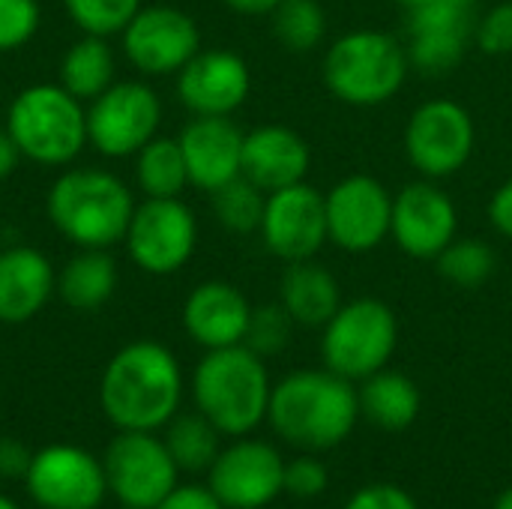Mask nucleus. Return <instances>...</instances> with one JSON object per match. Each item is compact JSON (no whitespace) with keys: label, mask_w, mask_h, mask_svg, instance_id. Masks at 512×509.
Listing matches in <instances>:
<instances>
[{"label":"nucleus","mask_w":512,"mask_h":509,"mask_svg":"<svg viewBox=\"0 0 512 509\" xmlns=\"http://www.w3.org/2000/svg\"><path fill=\"white\" fill-rule=\"evenodd\" d=\"M408 48L384 30H351L339 36L324 57L327 90L354 108L390 102L408 81Z\"/></svg>","instance_id":"5"},{"label":"nucleus","mask_w":512,"mask_h":509,"mask_svg":"<svg viewBox=\"0 0 512 509\" xmlns=\"http://www.w3.org/2000/svg\"><path fill=\"white\" fill-rule=\"evenodd\" d=\"M183 369L171 348L153 339L123 345L99 381V405L117 432H159L180 411Z\"/></svg>","instance_id":"1"},{"label":"nucleus","mask_w":512,"mask_h":509,"mask_svg":"<svg viewBox=\"0 0 512 509\" xmlns=\"http://www.w3.org/2000/svg\"><path fill=\"white\" fill-rule=\"evenodd\" d=\"M252 318V303L231 282H201L183 303V330L207 351L243 345Z\"/></svg>","instance_id":"21"},{"label":"nucleus","mask_w":512,"mask_h":509,"mask_svg":"<svg viewBox=\"0 0 512 509\" xmlns=\"http://www.w3.org/2000/svg\"><path fill=\"white\" fill-rule=\"evenodd\" d=\"M327 240L342 252L363 255L390 237L393 195L372 174H348L324 195Z\"/></svg>","instance_id":"14"},{"label":"nucleus","mask_w":512,"mask_h":509,"mask_svg":"<svg viewBox=\"0 0 512 509\" xmlns=\"http://www.w3.org/2000/svg\"><path fill=\"white\" fill-rule=\"evenodd\" d=\"M330 486V474L327 465L321 459H315V453L297 456L291 462H285V492L297 501H312L318 495H324Z\"/></svg>","instance_id":"36"},{"label":"nucleus","mask_w":512,"mask_h":509,"mask_svg":"<svg viewBox=\"0 0 512 509\" xmlns=\"http://www.w3.org/2000/svg\"><path fill=\"white\" fill-rule=\"evenodd\" d=\"M279 303L288 309L297 327H324L342 306V288L336 276L315 258L294 261L282 276Z\"/></svg>","instance_id":"24"},{"label":"nucleus","mask_w":512,"mask_h":509,"mask_svg":"<svg viewBox=\"0 0 512 509\" xmlns=\"http://www.w3.org/2000/svg\"><path fill=\"white\" fill-rule=\"evenodd\" d=\"M405 12H414V9H420V6H426V3H435V0H396Z\"/></svg>","instance_id":"45"},{"label":"nucleus","mask_w":512,"mask_h":509,"mask_svg":"<svg viewBox=\"0 0 512 509\" xmlns=\"http://www.w3.org/2000/svg\"><path fill=\"white\" fill-rule=\"evenodd\" d=\"M123 509H135V507H123Z\"/></svg>","instance_id":"48"},{"label":"nucleus","mask_w":512,"mask_h":509,"mask_svg":"<svg viewBox=\"0 0 512 509\" xmlns=\"http://www.w3.org/2000/svg\"><path fill=\"white\" fill-rule=\"evenodd\" d=\"M117 75V57L105 36H81L75 45L66 48L60 60V81L75 99L93 102L99 93H105L114 84Z\"/></svg>","instance_id":"27"},{"label":"nucleus","mask_w":512,"mask_h":509,"mask_svg":"<svg viewBox=\"0 0 512 509\" xmlns=\"http://www.w3.org/2000/svg\"><path fill=\"white\" fill-rule=\"evenodd\" d=\"M210 195H213V213H216V219H219L222 228H228L234 234H252V231L261 228L267 192L258 189L243 174L234 177L231 183L219 186Z\"/></svg>","instance_id":"32"},{"label":"nucleus","mask_w":512,"mask_h":509,"mask_svg":"<svg viewBox=\"0 0 512 509\" xmlns=\"http://www.w3.org/2000/svg\"><path fill=\"white\" fill-rule=\"evenodd\" d=\"M30 462H33V453L24 441L9 438V435L0 438V480H9V483L21 480L24 483Z\"/></svg>","instance_id":"40"},{"label":"nucleus","mask_w":512,"mask_h":509,"mask_svg":"<svg viewBox=\"0 0 512 509\" xmlns=\"http://www.w3.org/2000/svg\"><path fill=\"white\" fill-rule=\"evenodd\" d=\"M0 509H18V507H15V504H12L9 498H3V495H0Z\"/></svg>","instance_id":"46"},{"label":"nucleus","mask_w":512,"mask_h":509,"mask_svg":"<svg viewBox=\"0 0 512 509\" xmlns=\"http://www.w3.org/2000/svg\"><path fill=\"white\" fill-rule=\"evenodd\" d=\"M474 42L489 57H507L512 54V0L492 6L477 24H474Z\"/></svg>","instance_id":"37"},{"label":"nucleus","mask_w":512,"mask_h":509,"mask_svg":"<svg viewBox=\"0 0 512 509\" xmlns=\"http://www.w3.org/2000/svg\"><path fill=\"white\" fill-rule=\"evenodd\" d=\"M162 123V99L144 81H114L87 105V141L108 159L135 156Z\"/></svg>","instance_id":"10"},{"label":"nucleus","mask_w":512,"mask_h":509,"mask_svg":"<svg viewBox=\"0 0 512 509\" xmlns=\"http://www.w3.org/2000/svg\"><path fill=\"white\" fill-rule=\"evenodd\" d=\"M489 219H492L498 234L512 240V180L495 189V195L489 201Z\"/></svg>","instance_id":"41"},{"label":"nucleus","mask_w":512,"mask_h":509,"mask_svg":"<svg viewBox=\"0 0 512 509\" xmlns=\"http://www.w3.org/2000/svg\"><path fill=\"white\" fill-rule=\"evenodd\" d=\"M456 3H462V6H471V9L477 6V0H456Z\"/></svg>","instance_id":"47"},{"label":"nucleus","mask_w":512,"mask_h":509,"mask_svg":"<svg viewBox=\"0 0 512 509\" xmlns=\"http://www.w3.org/2000/svg\"><path fill=\"white\" fill-rule=\"evenodd\" d=\"M474 144V117L456 99H429L408 117L405 156L426 180L459 174L471 162Z\"/></svg>","instance_id":"9"},{"label":"nucleus","mask_w":512,"mask_h":509,"mask_svg":"<svg viewBox=\"0 0 512 509\" xmlns=\"http://www.w3.org/2000/svg\"><path fill=\"white\" fill-rule=\"evenodd\" d=\"M312 168V150L306 138L282 123H264L243 138V177L267 195L294 183H303Z\"/></svg>","instance_id":"22"},{"label":"nucleus","mask_w":512,"mask_h":509,"mask_svg":"<svg viewBox=\"0 0 512 509\" xmlns=\"http://www.w3.org/2000/svg\"><path fill=\"white\" fill-rule=\"evenodd\" d=\"M243 138L231 117H192L177 135L189 186L201 192H216L243 174Z\"/></svg>","instance_id":"20"},{"label":"nucleus","mask_w":512,"mask_h":509,"mask_svg":"<svg viewBox=\"0 0 512 509\" xmlns=\"http://www.w3.org/2000/svg\"><path fill=\"white\" fill-rule=\"evenodd\" d=\"M345 509H420L417 501L393 486V483H375V486H363L351 495V501L345 504Z\"/></svg>","instance_id":"38"},{"label":"nucleus","mask_w":512,"mask_h":509,"mask_svg":"<svg viewBox=\"0 0 512 509\" xmlns=\"http://www.w3.org/2000/svg\"><path fill=\"white\" fill-rule=\"evenodd\" d=\"M75 27L87 36H114L144 6L141 0H60Z\"/></svg>","instance_id":"33"},{"label":"nucleus","mask_w":512,"mask_h":509,"mask_svg":"<svg viewBox=\"0 0 512 509\" xmlns=\"http://www.w3.org/2000/svg\"><path fill=\"white\" fill-rule=\"evenodd\" d=\"M474 9L456 0H435L408 12V60L423 75H444L465 60L474 39Z\"/></svg>","instance_id":"19"},{"label":"nucleus","mask_w":512,"mask_h":509,"mask_svg":"<svg viewBox=\"0 0 512 509\" xmlns=\"http://www.w3.org/2000/svg\"><path fill=\"white\" fill-rule=\"evenodd\" d=\"M126 60L144 75H177L198 51L201 30L195 18L168 3L141 6L120 33Z\"/></svg>","instance_id":"13"},{"label":"nucleus","mask_w":512,"mask_h":509,"mask_svg":"<svg viewBox=\"0 0 512 509\" xmlns=\"http://www.w3.org/2000/svg\"><path fill=\"white\" fill-rule=\"evenodd\" d=\"M6 132L18 144L21 156L63 168L90 144L87 108L63 84H30L6 108Z\"/></svg>","instance_id":"6"},{"label":"nucleus","mask_w":512,"mask_h":509,"mask_svg":"<svg viewBox=\"0 0 512 509\" xmlns=\"http://www.w3.org/2000/svg\"><path fill=\"white\" fill-rule=\"evenodd\" d=\"M258 231L267 252L288 264L315 258L327 243L324 195L306 180L270 192Z\"/></svg>","instance_id":"16"},{"label":"nucleus","mask_w":512,"mask_h":509,"mask_svg":"<svg viewBox=\"0 0 512 509\" xmlns=\"http://www.w3.org/2000/svg\"><path fill=\"white\" fill-rule=\"evenodd\" d=\"M165 447L174 465L186 474H207L222 453V432L201 414H174L165 426Z\"/></svg>","instance_id":"29"},{"label":"nucleus","mask_w":512,"mask_h":509,"mask_svg":"<svg viewBox=\"0 0 512 509\" xmlns=\"http://www.w3.org/2000/svg\"><path fill=\"white\" fill-rule=\"evenodd\" d=\"M132 264L150 276L180 273L198 246V219L183 198H144L123 234Z\"/></svg>","instance_id":"8"},{"label":"nucleus","mask_w":512,"mask_h":509,"mask_svg":"<svg viewBox=\"0 0 512 509\" xmlns=\"http://www.w3.org/2000/svg\"><path fill=\"white\" fill-rule=\"evenodd\" d=\"M135 183L144 198H180L189 186L186 159L177 138L156 135L135 153Z\"/></svg>","instance_id":"28"},{"label":"nucleus","mask_w":512,"mask_h":509,"mask_svg":"<svg viewBox=\"0 0 512 509\" xmlns=\"http://www.w3.org/2000/svg\"><path fill=\"white\" fill-rule=\"evenodd\" d=\"M21 159H24V156H21L18 144L12 141V135H9L6 129H0V180L12 177Z\"/></svg>","instance_id":"42"},{"label":"nucleus","mask_w":512,"mask_h":509,"mask_svg":"<svg viewBox=\"0 0 512 509\" xmlns=\"http://www.w3.org/2000/svg\"><path fill=\"white\" fill-rule=\"evenodd\" d=\"M57 294V273L45 252L9 246L0 252V324L33 321Z\"/></svg>","instance_id":"23"},{"label":"nucleus","mask_w":512,"mask_h":509,"mask_svg":"<svg viewBox=\"0 0 512 509\" xmlns=\"http://www.w3.org/2000/svg\"><path fill=\"white\" fill-rule=\"evenodd\" d=\"M438 273L456 285V288H480L486 285L492 276H495V267H498V255L495 249L480 240V237H456L438 258Z\"/></svg>","instance_id":"31"},{"label":"nucleus","mask_w":512,"mask_h":509,"mask_svg":"<svg viewBox=\"0 0 512 509\" xmlns=\"http://www.w3.org/2000/svg\"><path fill=\"white\" fill-rule=\"evenodd\" d=\"M42 21L39 0H0V54L27 45Z\"/></svg>","instance_id":"35"},{"label":"nucleus","mask_w":512,"mask_h":509,"mask_svg":"<svg viewBox=\"0 0 512 509\" xmlns=\"http://www.w3.org/2000/svg\"><path fill=\"white\" fill-rule=\"evenodd\" d=\"M156 509H225L222 507V501L213 495V489L210 486H174L159 504Z\"/></svg>","instance_id":"39"},{"label":"nucleus","mask_w":512,"mask_h":509,"mask_svg":"<svg viewBox=\"0 0 512 509\" xmlns=\"http://www.w3.org/2000/svg\"><path fill=\"white\" fill-rule=\"evenodd\" d=\"M108 495L120 507L156 509V504L177 486L180 468L156 432H117L102 456Z\"/></svg>","instance_id":"11"},{"label":"nucleus","mask_w":512,"mask_h":509,"mask_svg":"<svg viewBox=\"0 0 512 509\" xmlns=\"http://www.w3.org/2000/svg\"><path fill=\"white\" fill-rule=\"evenodd\" d=\"M207 486L225 509H264L285 492V459L273 444L243 435L222 447Z\"/></svg>","instance_id":"15"},{"label":"nucleus","mask_w":512,"mask_h":509,"mask_svg":"<svg viewBox=\"0 0 512 509\" xmlns=\"http://www.w3.org/2000/svg\"><path fill=\"white\" fill-rule=\"evenodd\" d=\"M360 420V399L354 381L330 369H300L273 384L267 423L273 432L303 450L327 453L339 447Z\"/></svg>","instance_id":"2"},{"label":"nucleus","mask_w":512,"mask_h":509,"mask_svg":"<svg viewBox=\"0 0 512 509\" xmlns=\"http://www.w3.org/2000/svg\"><path fill=\"white\" fill-rule=\"evenodd\" d=\"M270 393L267 363L246 345L207 351L192 372L195 408L228 438H243L267 420Z\"/></svg>","instance_id":"4"},{"label":"nucleus","mask_w":512,"mask_h":509,"mask_svg":"<svg viewBox=\"0 0 512 509\" xmlns=\"http://www.w3.org/2000/svg\"><path fill=\"white\" fill-rule=\"evenodd\" d=\"M117 261L108 249H78L57 273V297L78 312L105 306L117 291Z\"/></svg>","instance_id":"26"},{"label":"nucleus","mask_w":512,"mask_h":509,"mask_svg":"<svg viewBox=\"0 0 512 509\" xmlns=\"http://www.w3.org/2000/svg\"><path fill=\"white\" fill-rule=\"evenodd\" d=\"M54 231L78 249H111L135 213L132 189L105 168L63 171L45 198Z\"/></svg>","instance_id":"3"},{"label":"nucleus","mask_w":512,"mask_h":509,"mask_svg":"<svg viewBox=\"0 0 512 509\" xmlns=\"http://www.w3.org/2000/svg\"><path fill=\"white\" fill-rule=\"evenodd\" d=\"M393 243L420 261H435L459 237V210L435 180L408 183L393 195Z\"/></svg>","instance_id":"17"},{"label":"nucleus","mask_w":512,"mask_h":509,"mask_svg":"<svg viewBox=\"0 0 512 509\" xmlns=\"http://www.w3.org/2000/svg\"><path fill=\"white\" fill-rule=\"evenodd\" d=\"M294 318L288 315V309L282 303H267V306H252V318H249V330L243 345L249 351H255L258 357H279L288 345H291V333H294Z\"/></svg>","instance_id":"34"},{"label":"nucleus","mask_w":512,"mask_h":509,"mask_svg":"<svg viewBox=\"0 0 512 509\" xmlns=\"http://www.w3.org/2000/svg\"><path fill=\"white\" fill-rule=\"evenodd\" d=\"M273 36L294 54L315 51L327 36V15L318 0H282L273 12Z\"/></svg>","instance_id":"30"},{"label":"nucleus","mask_w":512,"mask_h":509,"mask_svg":"<svg viewBox=\"0 0 512 509\" xmlns=\"http://www.w3.org/2000/svg\"><path fill=\"white\" fill-rule=\"evenodd\" d=\"M399 345V318L378 297H357L339 306L324 324V366L348 381H366L390 366Z\"/></svg>","instance_id":"7"},{"label":"nucleus","mask_w":512,"mask_h":509,"mask_svg":"<svg viewBox=\"0 0 512 509\" xmlns=\"http://www.w3.org/2000/svg\"><path fill=\"white\" fill-rule=\"evenodd\" d=\"M357 399L360 414L381 432H405L417 420L423 405L417 384L405 372H396L390 366L360 381Z\"/></svg>","instance_id":"25"},{"label":"nucleus","mask_w":512,"mask_h":509,"mask_svg":"<svg viewBox=\"0 0 512 509\" xmlns=\"http://www.w3.org/2000/svg\"><path fill=\"white\" fill-rule=\"evenodd\" d=\"M24 486L39 509H99L108 498L102 459L75 444H48L33 453Z\"/></svg>","instance_id":"12"},{"label":"nucleus","mask_w":512,"mask_h":509,"mask_svg":"<svg viewBox=\"0 0 512 509\" xmlns=\"http://www.w3.org/2000/svg\"><path fill=\"white\" fill-rule=\"evenodd\" d=\"M492 509H512V486L510 489H504V492L498 495V501H495V507Z\"/></svg>","instance_id":"44"},{"label":"nucleus","mask_w":512,"mask_h":509,"mask_svg":"<svg viewBox=\"0 0 512 509\" xmlns=\"http://www.w3.org/2000/svg\"><path fill=\"white\" fill-rule=\"evenodd\" d=\"M222 3L240 15H270L282 0H222Z\"/></svg>","instance_id":"43"},{"label":"nucleus","mask_w":512,"mask_h":509,"mask_svg":"<svg viewBox=\"0 0 512 509\" xmlns=\"http://www.w3.org/2000/svg\"><path fill=\"white\" fill-rule=\"evenodd\" d=\"M252 90L249 63L228 48H201L177 72V96L195 117H231Z\"/></svg>","instance_id":"18"}]
</instances>
